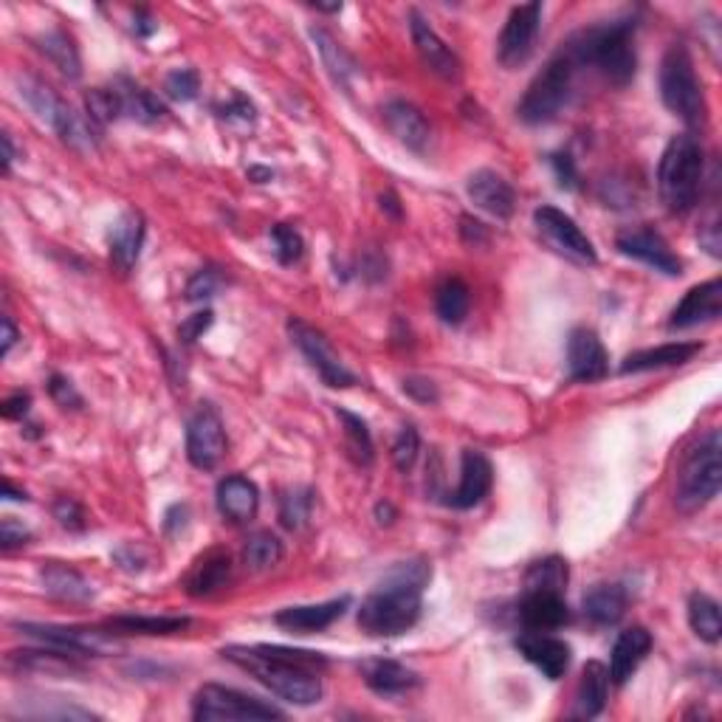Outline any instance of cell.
<instances>
[{
	"instance_id": "1",
	"label": "cell",
	"mask_w": 722,
	"mask_h": 722,
	"mask_svg": "<svg viewBox=\"0 0 722 722\" xmlns=\"http://www.w3.org/2000/svg\"><path fill=\"white\" fill-rule=\"evenodd\" d=\"M224 658L294 706H314L322 697L319 669L325 667V658L319 653L286 646H229L224 649Z\"/></svg>"
},
{
	"instance_id": "2",
	"label": "cell",
	"mask_w": 722,
	"mask_h": 722,
	"mask_svg": "<svg viewBox=\"0 0 722 722\" xmlns=\"http://www.w3.org/2000/svg\"><path fill=\"white\" fill-rule=\"evenodd\" d=\"M432 579V568L423 559L398 561L384 582L372 590L358 607V626L372 638L404 635L418 624L423 610V587Z\"/></svg>"
},
{
	"instance_id": "3",
	"label": "cell",
	"mask_w": 722,
	"mask_h": 722,
	"mask_svg": "<svg viewBox=\"0 0 722 722\" xmlns=\"http://www.w3.org/2000/svg\"><path fill=\"white\" fill-rule=\"evenodd\" d=\"M573 63L582 68H596L604 79L616 88H624L635 77L638 54H635V21L604 23V26L584 28L565 42Z\"/></svg>"
},
{
	"instance_id": "4",
	"label": "cell",
	"mask_w": 722,
	"mask_h": 722,
	"mask_svg": "<svg viewBox=\"0 0 722 722\" xmlns=\"http://www.w3.org/2000/svg\"><path fill=\"white\" fill-rule=\"evenodd\" d=\"M702 187V148L695 136H674L660 155L658 190L660 201L672 215L695 210Z\"/></svg>"
},
{
	"instance_id": "5",
	"label": "cell",
	"mask_w": 722,
	"mask_h": 722,
	"mask_svg": "<svg viewBox=\"0 0 722 722\" xmlns=\"http://www.w3.org/2000/svg\"><path fill=\"white\" fill-rule=\"evenodd\" d=\"M722 483V435L720 429H711L709 435L688 452L686 460L677 469L674 485V503L686 514L700 511L720 494Z\"/></svg>"
},
{
	"instance_id": "6",
	"label": "cell",
	"mask_w": 722,
	"mask_h": 722,
	"mask_svg": "<svg viewBox=\"0 0 722 722\" xmlns=\"http://www.w3.org/2000/svg\"><path fill=\"white\" fill-rule=\"evenodd\" d=\"M660 99L663 105L681 116L688 127H702L709 119V105L702 97V85L697 79L695 60L683 42L669 46L660 63Z\"/></svg>"
},
{
	"instance_id": "7",
	"label": "cell",
	"mask_w": 722,
	"mask_h": 722,
	"mask_svg": "<svg viewBox=\"0 0 722 722\" xmlns=\"http://www.w3.org/2000/svg\"><path fill=\"white\" fill-rule=\"evenodd\" d=\"M579 65L573 63V56L568 54V49L561 46L550 60H547L545 68L533 77V83L528 85L525 97L519 102L517 113L519 119L525 125H547L554 122L561 113V107L570 102V93H573V74Z\"/></svg>"
},
{
	"instance_id": "8",
	"label": "cell",
	"mask_w": 722,
	"mask_h": 722,
	"mask_svg": "<svg viewBox=\"0 0 722 722\" xmlns=\"http://www.w3.org/2000/svg\"><path fill=\"white\" fill-rule=\"evenodd\" d=\"M192 717L195 720H235V722H263V720H282V711L257 700L252 695H243L238 688L206 683L198 688L195 702H192Z\"/></svg>"
},
{
	"instance_id": "9",
	"label": "cell",
	"mask_w": 722,
	"mask_h": 722,
	"mask_svg": "<svg viewBox=\"0 0 722 722\" xmlns=\"http://www.w3.org/2000/svg\"><path fill=\"white\" fill-rule=\"evenodd\" d=\"M533 224H536V229H540L542 238L554 245L556 252L565 254V257L573 259V263L593 266V263L598 259L593 240H590L587 235L579 229V224H575L570 215H565V212L556 210V206H547V204L540 206V210L533 212Z\"/></svg>"
},
{
	"instance_id": "10",
	"label": "cell",
	"mask_w": 722,
	"mask_h": 722,
	"mask_svg": "<svg viewBox=\"0 0 722 722\" xmlns=\"http://www.w3.org/2000/svg\"><path fill=\"white\" fill-rule=\"evenodd\" d=\"M288 333L294 339V344L302 351V356L308 358L311 367L319 372V379L325 381L328 387H353L356 384V376H353L344 362L339 358V353L330 347V342L325 339L322 330L311 328L302 319H291L288 322Z\"/></svg>"
},
{
	"instance_id": "11",
	"label": "cell",
	"mask_w": 722,
	"mask_h": 722,
	"mask_svg": "<svg viewBox=\"0 0 722 722\" xmlns=\"http://www.w3.org/2000/svg\"><path fill=\"white\" fill-rule=\"evenodd\" d=\"M540 23L542 3H522V7L511 9L497 40L499 65L519 68L528 63V56L533 54V46H536V35H540Z\"/></svg>"
},
{
	"instance_id": "12",
	"label": "cell",
	"mask_w": 722,
	"mask_h": 722,
	"mask_svg": "<svg viewBox=\"0 0 722 722\" xmlns=\"http://www.w3.org/2000/svg\"><path fill=\"white\" fill-rule=\"evenodd\" d=\"M226 429L218 409L201 404L187 423V457L201 471H212L226 455Z\"/></svg>"
},
{
	"instance_id": "13",
	"label": "cell",
	"mask_w": 722,
	"mask_h": 722,
	"mask_svg": "<svg viewBox=\"0 0 722 722\" xmlns=\"http://www.w3.org/2000/svg\"><path fill=\"white\" fill-rule=\"evenodd\" d=\"M616 249L624 257L641 259V263L667 274V277H681L683 274V259L669 249L667 238L655 232L653 226H630L624 232H618Z\"/></svg>"
},
{
	"instance_id": "14",
	"label": "cell",
	"mask_w": 722,
	"mask_h": 722,
	"mask_svg": "<svg viewBox=\"0 0 722 722\" xmlns=\"http://www.w3.org/2000/svg\"><path fill=\"white\" fill-rule=\"evenodd\" d=\"M607 370H610V358H607V351H604L596 330L575 328L568 339L570 379L582 381V384H593V381H601Z\"/></svg>"
},
{
	"instance_id": "15",
	"label": "cell",
	"mask_w": 722,
	"mask_h": 722,
	"mask_svg": "<svg viewBox=\"0 0 722 722\" xmlns=\"http://www.w3.org/2000/svg\"><path fill=\"white\" fill-rule=\"evenodd\" d=\"M409 28H413V42L415 49H418V56H421V63L427 65L435 77L446 79V83H455L460 79V56L446 46V42L438 37V31L423 21L421 14L413 12L409 14Z\"/></svg>"
},
{
	"instance_id": "16",
	"label": "cell",
	"mask_w": 722,
	"mask_h": 722,
	"mask_svg": "<svg viewBox=\"0 0 722 722\" xmlns=\"http://www.w3.org/2000/svg\"><path fill=\"white\" fill-rule=\"evenodd\" d=\"M21 632H26V635H31V638L42 641L46 646H54V649H63V653H71V655H102L105 649H111V644H113L105 632L77 630V626L21 624Z\"/></svg>"
},
{
	"instance_id": "17",
	"label": "cell",
	"mask_w": 722,
	"mask_h": 722,
	"mask_svg": "<svg viewBox=\"0 0 722 722\" xmlns=\"http://www.w3.org/2000/svg\"><path fill=\"white\" fill-rule=\"evenodd\" d=\"M722 314V282L720 277L702 282V286L688 288L686 296L677 302V308L672 311L669 328L672 330H688L697 325L714 322L717 316Z\"/></svg>"
},
{
	"instance_id": "18",
	"label": "cell",
	"mask_w": 722,
	"mask_h": 722,
	"mask_svg": "<svg viewBox=\"0 0 722 722\" xmlns=\"http://www.w3.org/2000/svg\"><path fill=\"white\" fill-rule=\"evenodd\" d=\"M384 122L390 127V134L409 148L413 153H427L429 141H432V127H429L427 116H423L413 102L407 99H390L384 105Z\"/></svg>"
},
{
	"instance_id": "19",
	"label": "cell",
	"mask_w": 722,
	"mask_h": 722,
	"mask_svg": "<svg viewBox=\"0 0 722 722\" xmlns=\"http://www.w3.org/2000/svg\"><path fill=\"white\" fill-rule=\"evenodd\" d=\"M517 649L525 655L528 663L540 669L547 681H559L570 669V646L561 638L545 635V632H528L517 638Z\"/></svg>"
},
{
	"instance_id": "20",
	"label": "cell",
	"mask_w": 722,
	"mask_h": 722,
	"mask_svg": "<svg viewBox=\"0 0 722 722\" xmlns=\"http://www.w3.org/2000/svg\"><path fill=\"white\" fill-rule=\"evenodd\" d=\"M519 618L531 632L559 630L570 621L568 601L561 593H547V590H525V598L519 604Z\"/></svg>"
},
{
	"instance_id": "21",
	"label": "cell",
	"mask_w": 722,
	"mask_h": 722,
	"mask_svg": "<svg viewBox=\"0 0 722 722\" xmlns=\"http://www.w3.org/2000/svg\"><path fill=\"white\" fill-rule=\"evenodd\" d=\"M491 483H494V469H491L489 457L483 452L466 449L464 457H460V485H457L449 503L455 508H474L485 499Z\"/></svg>"
},
{
	"instance_id": "22",
	"label": "cell",
	"mask_w": 722,
	"mask_h": 722,
	"mask_svg": "<svg viewBox=\"0 0 722 722\" xmlns=\"http://www.w3.org/2000/svg\"><path fill=\"white\" fill-rule=\"evenodd\" d=\"M351 607V598H333V601L325 604H308V607H288V610L277 612V624L288 632H300V635H308V632H322L328 630L333 621L344 616V610Z\"/></svg>"
},
{
	"instance_id": "23",
	"label": "cell",
	"mask_w": 722,
	"mask_h": 722,
	"mask_svg": "<svg viewBox=\"0 0 722 722\" xmlns=\"http://www.w3.org/2000/svg\"><path fill=\"white\" fill-rule=\"evenodd\" d=\"M649 649H653V635L644 626H630V630L621 632L610 655V681L616 686H624L632 674L638 672Z\"/></svg>"
},
{
	"instance_id": "24",
	"label": "cell",
	"mask_w": 722,
	"mask_h": 722,
	"mask_svg": "<svg viewBox=\"0 0 722 722\" xmlns=\"http://www.w3.org/2000/svg\"><path fill=\"white\" fill-rule=\"evenodd\" d=\"M469 198L480 210L499 220L511 218L514 206H517V195H514L511 183L505 181L503 176H497V173H491V169H478L469 178Z\"/></svg>"
},
{
	"instance_id": "25",
	"label": "cell",
	"mask_w": 722,
	"mask_h": 722,
	"mask_svg": "<svg viewBox=\"0 0 722 722\" xmlns=\"http://www.w3.org/2000/svg\"><path fill=\"white\" fill-rule=\"evenodd\" d=\"M257 508H259V491L252 480L240 478V474L220 480L218 511L224 514L229 522H235V525L252 522V519L257 517Z\"/></svg>"
},
{
	"instance_id": "26",
	"label": "cell",
	"mask_w": 722,
	"mask_h": 722,
	"mask_svg": "<svg viewBox=\"0 0 722 722\" xmlns=\"http://www.w3.org/2000/svg\"><path fill=\"white\" fill-rule=\"evenodd\" d=\"M702 351L700 342H672V344H660V347H649V351H638L632 356L624 358L621 372L630 376V372H649V370H663V367H677L686 365L697 353Z\"/></svg>"
},
{
	"instance_id": "27",
	"label": "cell",
	"mask_w": 722,
	"mask_h": 722,
	"mask_svg": "<svg viewBox=\"0 0 722 722\" xmlns=\"http://www.w3.org/2000/svg\"><path fill=\"white\" fill-rule=\"evenodd\" d=\"M365 674V683L376 692V695L395 697V695H407L413 688L421 686V677L413 672V669L401 667L395 660H367L362 667Z\"/></svg>"
},
{
	"instance_id": "28",
	"label": "cell",
	"mask_w": 722,
	"mask_h": 722,
	"mask_svg": "<svg viewBox=\"0 0 722 722\" xmlns=\"http://www.w3.org/2000/svg\"><path fill=\"white\" fill-rule=\"evenodd\" d=\"M607 688H610V669L598 663V660H590L582 672L579 688H575L573 717L593 720V717L601 714L604 706H607Z\"/></svg>"
},
{
	"instance_id": "29",
	"label": "cell",
	"mask_w": 722,
	"mask_h": 722,
	"mask_svg": "<svg viewBox=\"0 0 722 722\" xmlns=\"http://www.w3.org/2000/svg\"><path fill=\"white\" fill-rule=\"evenodd\" d=\"M141 243H144V218L139 212H125L111 232L113 266L119 268L122 274L130 271L141 254Z\"/></svg>"
},
{
	"instance_id": "30",
	"label": "cell",
	"mask_w": 722,
	"mask_h": 722,
	"mask_svg": "<svg viewBox=\"0 0 722 722\" xmlns=\"http://www.w3.org/2000/svg\"><path fill=\"white\" fill-rule=\"evenodd\" d=\"M40 579L46 593L60 601H91L93 598V587L91 582L85 579L79 570L68 568V565H60V561H49V565H42L40 568Z\"/></svg>"
},
{
	"instance_id": "31",
	"label": "cell",
	"mask_w": 722,
	"mask_h": 722,
	"mask_svg": "<svg viewBox=\"0 0 722 722\" xmlns=\"http://www.w3.org/2000/svg\"><path fill=\"white\" fill-rule=\"evenodd\" d=\"M311 37H314L316 49L322 54V63L325 68H328L330 77H333V83H337L344 93H351L353 79L358 77L356 60H353V56L344 51L342 42H337V37L330 35V31H325L322 26L311 28Z\"/></svg>"
},
{
	"instance_id": "32",
	"label": "cell",
	"mask_w": 722,
	"mask_h": 722,
	"mask_svg": "<svg viewBox=\"0 0 722 722\" xmlns=\"http://www.w3.org/2000/svg\"><path fill=\"white\" fill-rule=\"evenodd\" d=\"M584 618L596 626L618 624L626 612V590L621 584H596L584 596Z\"/></svg>"
},
{
	"instance_id": "33",
	"label": "cell",
	"mask_w": 722,
	"mask_h": 722,
	"mask_svg": "<svg viewBox=\"0 0 722 722\" xmlns=\"http://www.w3.org/2000/svg\"><path fill=\"white\" fill-rule=\"evenodd\" d=\"M229 575H232V561H229V556L210 554L195 565V570H192L190 579H187V590H190V596H212L215 590L226 587Z\"/></svg>"
},
{
	"instance_id": "34",
	"label": "cell",
	"mask_w": 722,
	"mask_h": 722,
	"mask_svg": "<svg viewBox=\"0 0 722 722\" xmlns=\"http://www.w3.org/2000/svg\"><path fill=\"white\" fill-rule=\"evenodd\" d=\"M113 632L122 635H176L190 626V618L183 616H119L107 621Z\"/></svg>"
},
{
	"instance_id": "35",
	"label": "cell",
	"mask_w": 722,
	"mask_h": 722,
	"mask_svg": "<svg viewBox=\"0 0 722 722\" xmlns=\"http://www.w3.org/2000/svg\"><path fill=\"white\" fill-rule=\"evenodd\" d=\"M40 51L60 68V74H65L68 79H79V74H83V60H79V51L77 46H74V40H71L65 31H60V28L46 31V35L40 37Z\"/></svg>"
},
{
	"instance_id": "36",
	"label": "cell",
	"mask_w": 722,
	"mask_h": 722,
	"mask_svg": "<svg viewBox=\"0 0 722 722\" xmlns=\"http://www.w3.org/2000/svg\"><path fill=\"white\" fill-rule=\"evenodd\" d=\"M688 624H692L697 638L706 641V644H717L722 635L720 604L706 593H695L688 598Z\"/></svg>"
},
{
	"instance_id": "37",
	"label": "cell",
	"mask_w": 722,
	"mask_h": 722,
	"mask_svg": "<svg viewBox=\"0 0 722 722\" xmlns=\"http://www.w3.org/2000/svg\"><path fill=\"white\" fill-rule=\"evenodd\" d=\"M471 305V291L460 277H449L446 282H441L435 294V308L446 325H460L469 316Z\"/></svg>"
},
{
	"instance_id": "38",
	"label": "cell",
	"mask_w": 722,
	"mask_h": 722,
	"mask_svg": "<svg viewBox=\"0 0 722 722\" xmlns=\"http://www.w3.org/2000/svg\"><path fill=\"white\" fill-rule=\"evenodd\" d=\"M568 579V561L559 559V556H547V559L533 561L531 568H528L525 590H547V593H561L565 596Z\"/></svg>"
},
{
	"instance_id": "39",
	"label": "cell",
	"mask_w": 722,
	"mask_h": 722,
	"mask_svg": "<svg viewBox=\"0 0 722 722\" xmlns=\"http://www.w3.org/2000/svg\"><path fill=\"white\" fill-rule=\"evenodd\" d=\"M282 561V542L274 536L271 531H259L254 536H249L243 547V565L254 573H263V570L277 568Z\"/></svg>"
},
{
	"instance_id": "40",
	"label": "cell",
	"mask_w": 722,
	"mask_h": 722,
	"mask_svg": "<svg viewBox=\"0 0 722 722\" xmlns=\"http://www.w3.org/2000/svg\"><path fill=\"white\" fill-rule=\"evenodd\" d=\"M337 415L344 423V446L351 452V457L358 466H370L372 464V438L367 423L358 418V415L347 413V409H337Z\"/></svg>"
},
{
	"instance_id": "41",
	"label": "cell",
	"mask_w": 722,
	"mask_h": 722,
	"mask_svg": "<svg viewBox=\"0 0 722 722\" xmlns=\"http://www.w3.org/2000/svg\"><path fill=\"white\" fill-rule=\"evenodd\" d=\"M122 97V105H125L127 116L144 122V125H153L164 116V105L150 91L139 88L134 83H125V88H116Z\"/></svg>"
},
{
	"instance_id": "42",
	"label": "cell",
	"mask_w": 722,
	"mask_h": 722,
	"mask_svg": "<svg viewBox=\"0 0 722 722\" xmlns=\"http://www.w3.org/2000/svg\"><path fill=\"white\" fill-rule=\"evenodd\" d=\"M85 107H88V119L93 125H111L125 113L122 105V97L116 88H93L88 97H85Z\"/></svg>"
},
{
	"instance_id": "43",
	"label": "cell",
	"mask_w": 722,
	"mask_h": 722,
	"mask_svg": "<svg viewBox=\"0 0 722 722\" xmlns=\"http://www.w3.org/2000/svg\"><path fill=\"white\" fill-rule=\"evenodd\" d=\"M271 243H274V257L280 259L282 266H294L305 254V240L296 232L294 226L277 224L271 226Z\"/></svg>"
},
{
	"instance_id": "44",
	"label": "cell",
	"mask_w": 722,
	"mask_h": 722,
	"mask_svg": "<svg viewBox=\"0 0 722 722\" xmlns=\"http://www.w3.org/2000/svg\"><path fill=\"white\" fill-rule=\"evenodd\" d=\"M311 508H314V494L308 489H296L280 499V519L288 531H300L311 519Z\"/></svg>"
},
{
	"instance_id": "45",
	"label": "cell",
	"mask_w": 722,
	"mask_h": 722,
	"mask_svg": "<svg viewBox=\"0 0 722 722\" xmlns=\"http://www.w3.org/2000/svg\"><path fill=\"white\" fill-rule=\"evenodd\" d=\"M418 452H421V435H418V429L404 427L393 443L395 469L407 474V471L415 466V460H418Z\"/></svg>"
},
{
	"instance_id": "46",
	"label": "cell",
	"mask_w": 722,
	"mask_h": 722,
	"mask_svg": "<svg viewBox=\"0 0 722 722\" xmlns=\"http://www.w3.org/2000/svg\"><path fill=\"white\" fill-rule=\"evenodd\" d=\"M164 91H167L169 99H176V102H192L201 91V77H198V71L192 68H178L173 74H167L164 79Z\"/></svg>"
},
{
	"instance_id": "47",
	"label": "cell",
	"mask_w": 722,
	"mask_h": 722,
	"mask_svg": "<svg viewBox=\"0 0 722 722\" xmlns=\"http://www.w3.org/2000/svg\"><path fill=\"white\" fill-rule=\"evenodd\" d=\"M226 286V277L220 274V268H201V271L187 282V300L190 302H204L210 296H215L220 288Z\"/></svg>"
},
{
	"instance_id": "48",
	"label": "cell",
	"mask_w": 722,
	"mask_h": 722,
	"mask_svg": "<svg viewBox=\"0 0 722 722\" xmlns=\"http://www.w3.org/2000/svg\"><path fill=\"white\" fill-rule=\"evenodd\" d=\"M54 517L60 519V525L68 528V531H83L85 528V514H83V508H79L77 499H71V497L56 499Z\"/></svg>"
},
{
	"instance_id": "49",
	"label": "cell",
	"mask_w": 722,
	"mask_h": 722,
	"mask_svg": "<svg viewBox=\"0 0 722 722\" xmlns=\"http://www.w3.org/2000/svg\"><path fill=\"white\" fill-rule=\"evenodd\" d=\"M212 316H215L212 311H198V314L187 316L181 322V328H178V339H181L183 344H192L195 339L204 337L212 325Z\"/></svg>"
},
{
	"instance_id": "50",
	"label": "cell",
	"mask_w": 722,
	"mask_h": 722,
	"mask_svg": "<svg viewBox=\"0 0 722 722\" xmlns=\"http://www.w3.org/2000/svg\"><path fill=\"white\" fill-rule=\"evenodd\" d=\"M49 393H51V398L60 404V407H65V409L83 407V395H79L77 390H74V384H71L68 379H63V376H51Z\"/></svg>"
},
{
	"instance_id": "51",
	"label": "cell",
	"mask_w": 722,
	"mask_h": 722,
	"mask_svg": "<svg viewBox=\"0 0 722 722\" xmlns=\"http://www.w3.org/2000/svg\"><path fill=\"white\" fill-rule=\"evenodd\" d=\"M404 393H407L409 398L421 401V404H435L438 401V387L429 379H421V376L404 379Z\"/></svg>"
},
{
	"instance_id": "52",
	"label": "cell",
	"mask_w": 722,
	"mask_h": 722,
	"mask_svg": "<svg viewBox=\"0 0 722 722\" xmlns=\"http://www.w3.org/2000/svg\"><path fill=\"white\" fill-rule=\"evenodd\" d=\"M550 164H554L556 178H559L565 190H575V187H579V173H575V164L568 153L550 155Z\"/></svg>"
},
{
	"instance_id": "53",
	"label": "cell",
	"mask_w": 722,
	"mask_h": 722,
	"mask_svg": "<svg viewBox=\"0 0 722 722\" xmlns=\"http://www.w3.org/2000/svg\"><path fill=\"white\" fill-rule=\"evenodd\" d=\"M28 536H31V533H28L21 522H14L12 517L3 519V525H0V542H3V550H12V547L26 545Z\"/></svg>"
},
{
	"instance_id": "54",
	"label": "cell",
	"mask_w": 722,
	"mask_h": 722,
	"mask_svg": "<svg viewBox=\"0 0 722 722\" xmlns=\"http://www.w3.org/2000/svg\"><path fill=\"white\" fill-rule=\"evenodd\" d=\"M28 407H31V398H28L26 393L12 395V398L3 401V418H9V421H14V418H23V415L28 413Z\"/></svg>"
},
{
	"instance_id": "55",
	"label": "cell",
	"mask_w": 722,
	"mask_h": 722,
	"mask_svg": "<svg viewBox=\"0 0 722 722\" xmlns=\"http://www.w3.org/2000/svg\"><path fill=\"white\" fill-rule=\"evenodd\" d=\"M226 119H243V122H252L254 119V107L249 99L243 97H235V102L224 111Z\"/></svg>"
},
{
	"instance_id": "56",
	"label": "cell",
	"mask_w": 722,
	"mask_h": 722,
	"mask_svg": "<svg viewBox=\"0 0 722 722\" xmlns=\"http://www.w3.org/2000/svg\"><path fill=\"white\" fill-rule=\"evenodd\" d=\"M700 243L709 249V254H714V257H720V226H717V220H711L709 226H702L700 229Z\"/></svg>"
},
{
	"instance_id": "57",
	"label": "cell",
	"mask_w": 722,
	"mask_h": 722,
	"mask_svg": "<svg viewBox=\"0 0 722 722\" xmlns=\"http://www.w3.org/2000/svg\"><path fill=\"white\" fill-rule=\"evenodd\" d=\"M134 21H136V23H134V31H136V35H139V37H150V35H153V31H155V28H159V26H155L153 17H150V14L144 12V9H136Z\"/></svg>"
},
{
	"instance_id": "58",
	"label": "cell",
	"mask_w": 722,
	"mask_h": 722,
	"mask_svg": "<svg viewBox=\"0 0 722 722\" xmlns=\"http://www.w3.org/2000/svg\"><path fill=\"white\" fill-rule=\"evenodd\" d=\"M14 342H17V328H14L9 316H3V356H9V351L14 347Z\"/></svg>"
},
{
	"instance_id": "59",
	"label": "cell",
	"mask_w": 722,
	"mask_h": 722,
	"mask_svg": "<svg viewBox=\"0 0 722 722\" xmlns=\"http://www.w3.org/2000/svg\"><path fill=\"white\" fill-rule=\"evenodd\" d=\"M464 238L466 240H485L483 224H478V220H471V218H464Z\"/></svg>"
},
{
	"instance_id": "60",
	"label": "cell",
	"mask_w": 722,
	"mask_h": 722,
	"mask_svg": "<svg viewBox=\"0 0 722 722\" xmlns=\"http://www.w3.org/2000/svg\"><path fill=\"white\" fill-rule=\"evenodd\" d=\"M381 210H387L393 218H401V206H398V198H395V192H384L381 195Z\"/></svg>"
},
{
	"instance_id": "61",
	"label": "cell",
	"mask_w": 722,
	"mask_h": 722,
	"mask_svg": "<svg viewBox=\"0 0 722 722\" xmlns=\"http://www.w3.org/2000/svg\"><path fill=\"white\" fill-rule=\"evenodd\" d=\"M376 517H379L381 525H384V522L390 525V522L395 519V508L390 503H379V505H376Z\"/></svg>"
},
{
	"instance_id": "62",
	"label": "cell",
	"mask_w": 722,
	"mask_h": 722,
	"mask_svg": "<svg viewBox=\"0 0 722 722\" xmlns=\"http://www.w3.org/2000/svg\"><path fill=\"white\" fill-rule=\"evenodd\" d=\"M12 162H14V144H12V136L3 134V169H12Z\"/></svg>"
},
{
	"instance_id": "63",
	"label": "cell",
	"mask_w": 722,
	"mask_h": 722,
	"mask_svg": "<svg viewBox=\"0 0 722 722\" xmlns=\"http://www.w3.org/2000/svg\"><path fill=\"white\" fill-rule=\"evenodd\" d=\"M7 497H9V499H28L26 494H21V491H14V485H12V483H7Z\"/></svg>"
},
{
	"instance_id": "64",
	"label": "cell",
	"mask_w": 722,
	"mask_h": 722,
	"mask_svg": "<svg viewBox=\"0 0 722 722\" xmlns=\"http://www.w3.org/2000/svg\"><path fill=\"white\" fill-rule=\"evenodd\" d=\"M252 176L254 178H271V173H268V169H252Z\"/></svg>"
}]
</instances>
